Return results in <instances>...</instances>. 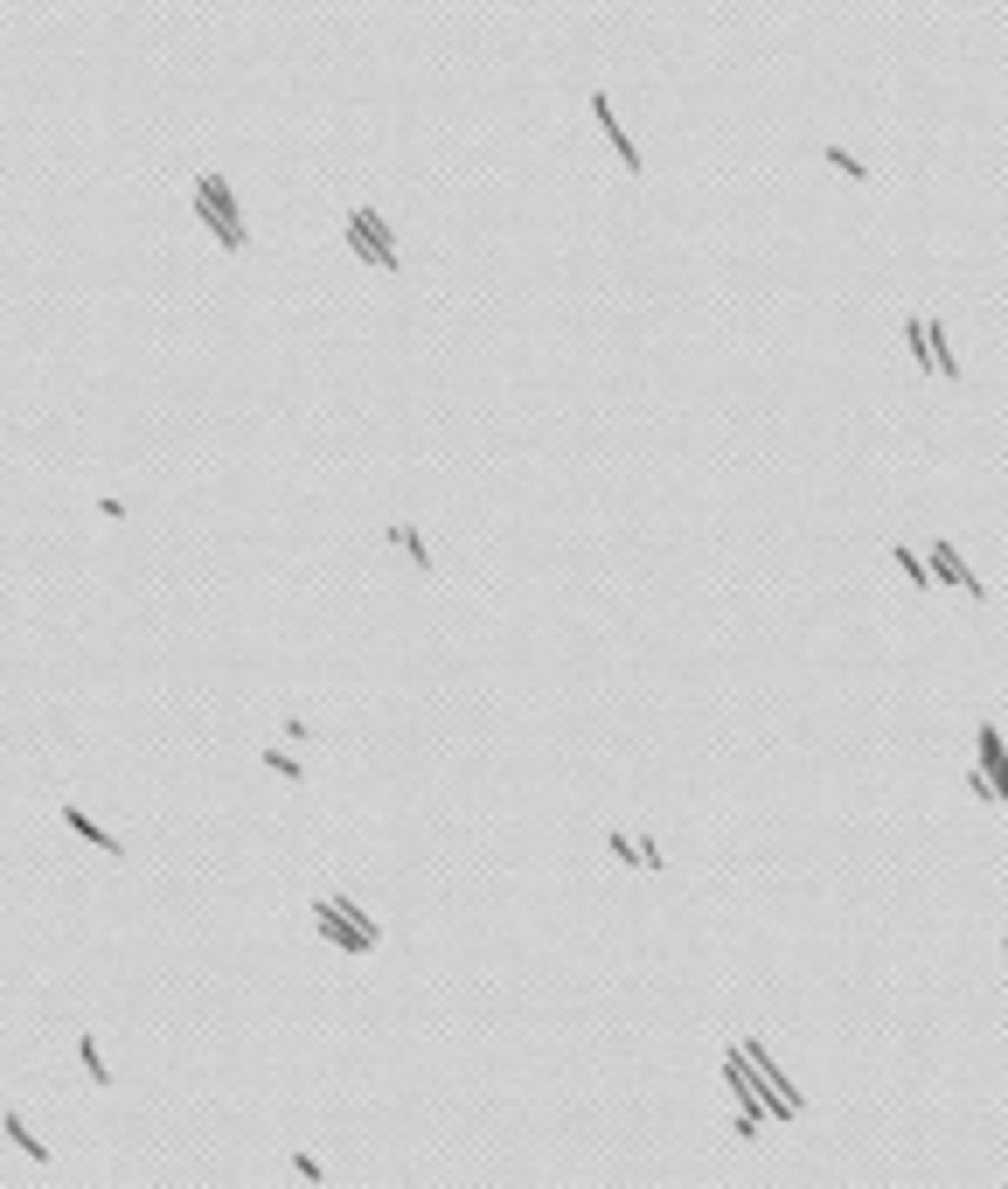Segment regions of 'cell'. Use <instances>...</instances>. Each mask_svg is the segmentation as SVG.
<instances>
[{
    "instance_id": "1",
    "label": "cell",
    "mask_w": 1008,
    "mask_h": 1189,
    "mask_svg": "<svg viewBox=\"0 0 1008 1189\" xmlns=\"http://www.w3.org/2000/svg\"><path fill=\"white\" fill-rule=\"evenodd\" d=\"M925 563H932V570H939V577H946V584H960V591H967V598H974V605H981V598H988V591H981V577H974V570H967V563H960V549L946 543V536H939V543H932V556H925Z\"/></svg>"
},
{
    "instance_id": "10",
    "label": "cell",
    "mask_w": 1008,
    "mask_h": 1189,
    "mask_svg": "<svg viewBox=\"0 0 1008 1189\" xmlns=\"http://www.w3.org/2000/svg\"><path fill=\"white\" fill-rule=\"evenodd\" d=\"M897 570H904V577H911L918 591H925V584H932V577H925V570H932V563H925V556H911V549H904V543H897Z\"/></svg>"
},
{
    "instance_id": "3",
    "label": "cell",
    "mask_w": 1008,
    "mask_h": 1189,
    "mask_svg": "<svg viewBox=\"0 0 1008 1189\" xmlns=\"http://www.w3.org/2000/svg\"><path fill=\"white\" fill-rule=\"evenodd\" d=\"M925 348H932V362H939L946 383H960V362H953V341H946V320H939V313H925Z\"/></svg>"
},
{
    "instance_id": "5",
    "label": "cell",
    "mask_w": 1008,
    "mask_h": 1189,
    "mask_svg": "<svg viewBox=\"0 0 1008 1189\" xmlns=\"http://www.w3.org/2000/svg\"><path fill=\"white\" fill-rule=\"evenodd\" d=\"M0 1134H14V1148H21V1155H28V1162H42V1169H49V1148H42V1141H35V1134H28V1120H21V1113H14V1106H7V1113H0Z\"/></svg>"
},
{
    "instance_id": "6",
    "label": "cell",
    "mask_w": 1008,
    "mask_h": 1189,
    "mask_svg": "<svg viewBox=\"0 0 1008 1189\" xmlns=\"http://www.w3.org/2000/svg\"><path fill=\"white\" fill-rule=\"evenodd\" d=\"M63 821H70V834H84V842H97L104 856H125V842H118V834H104V827H97V821H84V814H77L70 800H63Z\"/></svg>"
},
{
    "instance_id": "9",
    "label": "cell",
    "mask_w": 1008,
    "mask_h": 1189,
    "mask_svg": "<svg viewBox=\"0 0 1008 1189\" xmlns=\"http://www.w3.org/2000/svg\"><path fill=\"white\" fill-rule=\"evenodd\" d=\"M827 168H841V175H855V182H876V175H869V168H862L848 147H827Z\"/></svg>"
},
{
    "instance_id": "7",
    "label": "cell",
    "mask_w": 1008,
    "mask_h": 1189,
    "mask_svg": "<svg viewBox=\"0 0 1008 1189\" xmlns=\"http://www.w3.org/2000/svg\"><path fill=\"white\" fill-rule=\"evenodd\" d=\"M195 195H209V202H216V216H230V223L244 230V216H237V195H230V182H223V175H202V182H195Z\"/></svg>"
},
{
    "instance_id": "2",
    "label": "cell",
    "mask_w": 1008,
    "mask_h": 1189,
    "mask_svg": "<svg viewBox=\"0 0 1008 1189\" xmlns=\"http://www.w3.org/2000/svg\"><path fill=\"white\" fill-rule=\"evenodd\" d=\"M591 118H598V133H605V140H612V154H619V161H626V175H640L647 161H640V154H633V140H626V133H619V111H612V104H605V91H591Z\"/></svg>"
},
{
    "instance_id": "8",
    "label": "cell",
    "mask_w": 1008,
    "mask_h": 1189,
    "mask_svg": "<svg viewBox=\"0 0 1008 1189\" xmlns=\"http://www.w3.org/2000/svg\"><path fill=\"white\" fill-rule=\"evenodd\" d=\"M77 1057H84V1078H91V1085H111V1071H104V1057H97V1036H91V1029L77 1036Z\"/></svg>"
},
{
    "instance_id": "11",
    "label": "cell",
    "mask_w": 1008,
    "mask_h": 1189,
    "mask_svg": "<svg viewBox=\"0 0 1008 1189\" xmlns=\"http://www.w3.org/2000/svg\"><path fill=\"white\" fill-rule=\"evenodd\" d=\"M265 765H272V772H285V779H306V772H299V758H285V751H272V744H265Z\"/></svg>"
},
{
    "instance_id": "4",
    "label": "cell",
    "mask_w": 1008,
    "mask_h": 1189,
    "mask_svg": "<svg viewBox=\"0 0 1008 1189\" xmlns=\"http://www.w3.org/2000/svg\"><path fill=\"white\" fill-rule=\"evenodd\" d=\"M390 543L404 549V556H411V563H418V570H425V577H439V563H432V549H425V536H418V529H411V522H390Z\"/></svg>"
},
{
    "instance_id": "12",
    "label": "cell",
    "mask_w": 1008,
    "mask_h": 1189,
    "mask_svg": "<svg viewBox=\"0 0 1008 1189\" xmlns=\"http://www.w3.org/2000/svg\"><path fill=\"white\" fill-rule=\"evenodd\" d=\"M292 1176H306V1183H327V1169H320L313 1155H292Z\"/></svg>"
}]
</instances>
